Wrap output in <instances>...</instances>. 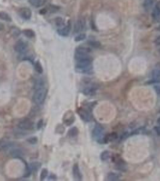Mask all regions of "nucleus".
<instances>
[{
	"instance_id": "f257e3e1",
	"label": "nucleus",
	"mask_w": 160,
	"mask_h": 181,
	"mask_svg": "<svg viewBox=\"0 0 160 181\" xmlns=\"http://www.w3.org/2000/svg\"><path fill=\"white\" fill-rule=\"evenodd\" d=\"M92 60H83L77 61L75 65L76 71L83 74H92L93 72Z\"/></svg>"
},
{
	"instance_id": "f03ea898",
	"label": "nucleus",
	"mask_w": 160,
	"mask_h": 181,
	"mask_svg": "<svg viewBox=\"0 0 160 181\" xmlns=\"http://www.w3.org/2000/svg\"><path fill=\"white\" fill-rule=\"evenodd\" d=\"M48 90L44 87L36 89L33 96V101L37 105H40L45 101L47 96Z\"/></svg>"
},
{
	"instance_id": "7ed1b4c3",
	"label": "nucleus",
	"mask_w": 160,
	"mask_h": 181,
	"mask_svg": "<svg viewBox=\"0 0 160 181\" xmlns=\"http://www.w3.org/2000/svg\"><path fill=\"white\" fill-rule=\"evenodd\" d=\"M92 135L93 138L100 144H104V127L99 125H96L92 132Z\"/></svg>"
},
{
	"instance_id": "20e7f679",
	"label": "nucleus",
	"mask_w": 160,
	"mask_h": 181,
	"mask_svg": "<svg viewBox=\"0 0 160 181\" xmlns=\"http://www.w3.org/2000/svg\"><path fill=\"white\" fill-rule=\"evenodd\" d=\"M64 125L67 126H70L74 124L75 121V117L74 113L70 110L66 111L62 118Z\"/></svg>"
},
{
	"instance_id": "39448f33",
	"label": "nucleus",
	"mask_w": 160,
	"mask_h": 181,
	"mask_svg": "<svg viewBox=\"0 0 160 181\" xmlns=\"http://www.w3.org/2000/svg\"><path fill=\"white\" fill-rule=\"evenodd\" d=\"M113 159V162L115 163L116 169L122 172H126L127 170L126 163L119 155H116Z\"/></svg>"
},
{
	"instance_id": "423d86ee",
	"label": "nucleus",
	"mask_w": 160,
	"mask_h": 181,
	"mask_svg": "<svg viewBox=\"0 0 160 181\" xmlns=\"http://www.w3.org/2000/svg\"><path fill=\"white\" fill-rule=\"evenodd\" d=\"M28 48V46L27 43L22 40L18 41L15 43H14L13 47L14 51L20 54L25 53L27 51Z\"/></svg>"
},
{
	"instance_id": "0eeeda50",
	"label": "nucleus",
	"mask_w": 160,
	"mask_h": 181,
	"mask_svg": "<svg viewBox=\"0 0 160 181\" xmlns=\"http://www.w3.org/2000/svg\"><path fill=\"white\" fill-rule=\"evenodd\" d=\"M18 13L19 16L25 20H30L32 17V12L31 9L28 7H21L19 8Z\"/></svg>"
},
{
	"instance_id": "6e6552de",
	"label": "nucleus",
	"mask_w": 160,
	"mask_h": 181,
	"mask_svg": "<svg viewBox=\"0 0 160 181\" xmlns=\"http://www.w3.org/2000/svg\"><path fill=\"white\" fill-rule=\"evenodd\" d=\"M34 123L32 120L28 118H24L21 120L18 124V127L24 130H32L33 127Z\"/></svg>"
},
{
	"instance_id": "1a4fd4ad",
	"label": "nucleus",
	"mask_w": 160,
	"mask_h": 181,
	"mask_svg": "<svg viewBox=\"0 0 160 181\" xmlns=\"http://www.w3.org/2000/svg\"><path fill=\"white\" fill-rule=\"evenodd\" d=\"M77 113L81 119L85 122H89L91 120V115L90 112L84 108H80L77 109Z\"/></svg>"
},
{
	"instance_id": "9d476101",
	"label": "nucleus",
	"mask_w": 160,
	"mask_h": 181,
	"mask_svg": "<svg viewBox=\"0 0 160 181\" xmlns=\"http://www.w3.org/2000/svg\"><path fill=\"white\" fill-rule=\"evenodd\" d=\"M71 30H72L71 22L70 21H69L66 25L63 26L62 28L58 29L57 30V33L61 36L67 37L69 35Z\"/></svg>"
},
{
	"instance_id": "9b49d317",
	"label": "nucleus",
	"mask_w": 160,
	"mask_h": 181,
	"mask_svg": "<svg viewBox=\"0 0 160 181\" xmlns=\"http://www.w3.org/2000/svg\"><path fill=\"white\" fill-rule=\"evenodd\" d=\"M85 28V21L83 18L78 19L74 25V32L77 33L81 32Z\"/></svg>"
},
{
	"instance_id": "f8f14e48",
	"label": "nucleus",
	"mask_w": 160,
	"mask_h": 181,
	"mask_svg": "<svg viewBox=\"0 0 160 181\" xmlns=\"http://www.w3.org/2000/svg\"><path fill=\"white\" fill-rule=\"evenodd\" d=\"M72 174L75 180H82L83 176L78 164H75L72 167Z\"/></svg>"
},
{
	"instance_id": "ddd939ff",
	"label": "nucleus",
	"mask_w": 160,
	"mask_h": 181,
	"mask_svg": "<svg viewBox=\"0 0 160 181\" xmlns=\"http://www.w3.org/2000/svg\"><path fill=\"white\" fill-rule=\"evenodd\" d=\"M14 146V143L10 141H0V151H7Z\"/></svg>"
},
{
	"instance_id": "4468645a",
	"label": "nucleus",
	"mask_w": 160,
	"mask_h": 181,
	"mask_svg": "<svg viewBox=\"0 0 160 181\" xmlns=\"http://www.w3.org/2000/svg\"><path fill=\"white\" fill-rule=\"evenodd\" d=\"M96 89H97V87L96 86H95L94 85L89 86H87V87L85 88L83 90V93L85 96H93L96 93Z\"/></svg>"
},
{
	"instance_id": "2eb2a0df",
	"label": "nucleus",
	"mask_w": 160,
	"mask_h": 181,
	"mask_svg": "<svg viewBox=\"0 0 160 181\" xmlns=\"http://www.w3.org/2000/svg\"><path fill=\"white\" fill-rule=\"evenodd\" d=\"M23 150L19 148H14L11 150L10 155L14 158L19 159L22 158L23 155Z\"/></svg>"
},
{
	"instance_id": "dca6fc26",
	"label": "nucleus",
	"mask_w": 160,
	"mask_h": 181,
	"mask_svg": "<svg viewBox=\"0 0 160 181\" xmlns=\"http://www.w3.org/2000/svg\"><path fill=\"white\" fill-rule=\"evenodd\" d=\"M118 137V133L116 132H111L107 135H105L104 139V144L108 143L109 142H112L116 140H117Z\"/></svg>"
},
{
	"instance_id": "f3484780",
	"label": "nucleus",
	"mask_w": 160,
	"mask_h": 181,
	"mask_svg": "<svg viewBox=\"0 0 160 181\" xmlns=\"http://www.w3.org/2000/svg\"><path fill=\"white\" fill-rule=\"evenodd\" d=\"M28 1L32 6L39 8L44 6L47 3V0H28Z\"/></svg>"
},
{
	"instance_id": "a211bd4d",
	"label": "nucleus",
	"mask_w": 160,
	"mask_h": 181,
	"mask_svg": "<svg viewBox=\"0 0 160 181\" xmlns=\"http://www.w3.org/2000/svg\"><path fill=\"white\" fill-rule=\"evenodd\" d=\"M21 161H22V162L25 164V172H24V173L23 174V177H25V178H27L28 177H30L31 174H32V168L30 167V165H29L27 162L24 161L22 158H19Z\"/></svg>"
},
{
	"instance_id": "6ab92c4d",
	"label": "nucleus",
	"mask_w": 160,
	"mask_h": 181,
	"mask_svg": "<svg viewBox=\"0 0 160 181\" xmlns=\"http://www.w3.org/2000/svg\"><path fill=\"white\" fill-rule=\"evenodd\" d=\"M91 49L89 47H85L83 46H80L76 48L75 53L78 54H89L91 52Z\"/></svg>"
},
{
	"instance_id": "aec40b11",
	"label": "nucleus",
	"mask_w": 160,
	"mask_h": 181,
	"mask_svg": "<svg viewBox=\"0 0 160 181\" xmlns=\"http://www.w3.org/2000/svg\"><path fill=\"white\" fill-rule=\"evenodd\" d=\"M151 74L153 79H160V63L156 65V68L152 71Z\"/></svg>"
},
{
	"instance_id": "412c9836",
	"label": "nucleus",
	"mask_w": 160,
	"mask_h": 181,
	"mask_svg": "<svg viewBox=\"0 0 160 181\" xmlns=\"http://www.w3.org/2000/svg\"><path fill=\"white\" fill-rule=\"evenodd\" d=\"M22 33L24 34V35L25 37H27V38H29V39H33L36 36V33H35L34 30H33L32 29H30V28L24 29L22 31Z\"/></svg>"
},
{
	"instance_id": "4be33fe9",
	"label": "nucleus",
	"mask_w": 160,
	"mask_h": 181,
	"mask_svg": "<svg viewBox=\"0 0 160 181\" xmlns=\"http://www.w3.org/2000/svg\"><path fill=\"white\" fill-rule=\"evenodd\" d=\"M0 20L9 22L12 21V18L10 17V15L8 13L4 11L0 12Z\"/></svg>"
},
{
	"instance_id": "5701e85b",
	"label": "nucleus",
	"mask_w": 160,
	"mask_h": 181,
	"mask_svg": "<svg viewBox=\"0 0 160 181\" xmlns=\"http://www.w3.org/2000/svg\"><path fill=\"white\" fill-rule=\"evenodd\" d=\"M79 130L77 127H73L70 129L67 132V135L70 138H74L78 135Z\"/></svg>"
},
{
	"instance_id": "b1692460",
	"label": "nucleus",
	"mask_w": 160,
	"mask_h": 181,
	"mask_svg": "<svg viewBox=\"0 0 160 181\" xmlns=\"http://www.w3.org/2000/svg\"><path fill=\"white\" fill-rule=\"evenodd\" d=\"M107 179L108 180L110 181L119 180L120 179V175L118 173H116L114 172H110L108 174Z\"/></svg>"
},
{
	"instance_id": "393cba45",
	"label": "nucleus",
	"mask_w": 160,
	"mask_h": 181,
	"mask_svg": "<svg viewBox=\"0 0 160 181\" xmlns=\"http://www.w3.org/2000/svg\"><path fill=\"white\" fill-rule=\"evenodd\" d=\"M10 33L14 38H18L20 36L21 31L19 28L17 27H12L10 28Z\"/></svg>"
},
{
	"instance_id": "a878e982",
	"label": "nucleus",
	"mask_w": 160,
	"mask_h": 181,
	"mask_svg": "<svg viewBox=\"0 0 160 181\" xmlns=\"http://www.w3.org/2000/svg\"><path fill=\"white\" fill-rule=\"evenodd\" d=\"M110 158V153L108 150H104L100 155V159L103 161H106Z\"/></svg>"
},
{
	"instance_id": "bb28decb",
	"label": "nucleus",
	"mask_w": 160,
	"mask_h": 181,
	"mask_svg": "<svg viewBox=\"0 0 160 181\" xmlns=\"http://www.w3.org/2000/svg\"><path fill=\"white\" fill-rule=\"evenodd\" d=\"M34 65V68L35 71L39 73V74H42L43 72V67L41 64V63L39 61H36L33 63Z\"/></svg>"
},
{
	"instance_id": "cd10ccee",
	"label": "nucleus",
	"mask_w": 160,
	"mask_h": 181,
	"mask_svg": "<svg viewBox=\"0 0 160 181\" xmlns=\"http://www.w3.org/2000/svg\"><path fill=\"white\" fill-rule=\"evenodd\" d=\"M88 44L90 45V46L92 48L94 49H99L100 47V42L96 41V40H89L88 42H87Z\"/></svg>"
},
{
	"instance_id": "c85d7f7f",
	"label": "nucleus",
	"mask_w": 160,
	"mask_h": 181,
	"mask_svg": "<svg viewBox=\"0 0 160 181\" xmlns=\"http://www.w3.org/2000/svg\"><path fill=\"white\" fill-rule=\"evenodd\" d=\"M156 0H145L143 6L146 9H149L155 3Z\"/></svg>"
},
{
	"instance_id": "c756f323",
	"label": "nucleus",
	"mask_w": 160,
	"mask_h": 181,
	"mask_svg": "<svg viewBox=\"0 0 160 181\" xmlns=\"http://www.w3.org/2000/svg\"><path fill=\"white\" fill-rule=\"evenodd\" d=\"M30 167L32 170L34 172H37L41 167V164L39 162H33L30 164Z\"/></svg>"
},
{
	"instance_id": "7c9ffc66",
	"label": "nucleus",
	"mask_w": 160,
	"mask_h": 181,
	"mask_svg": "<svg viewBox=\"0 0 160 181\" xmlns=\"http://www.w3.org/2000/svg\"><path fill=\"white\" fill-rule=\"evenodd\" d=\"M48 175V169L44 168L41 171V173H40V180H45L47 176Z\"/></svg>"
},
{
	"instance_id": "2f4dec72",
	"label": "nucleus",
	"mask_w": 160,
	"mask_h": 181,
	"mask_svg": "<svg viewBox=\"0 0 160 181\" xmlns=\"http://www.w3.org/2000/svg\"><path fill=\"white\" fill-rule=\"evenodd\" d=\"M86 37H87V36L85 33H80L79 35H77L75 37L74 41L75 42H80V41H84V39H85Z\"/></svg>"
},
{
	"instance_id": "473e14b6",
	"label": "nucleus",
	"mask_w": 160,
	"mask_h": 181,
	"mask_svg": "<svg viewBox=\"0 0 160 181\" xmlns=\"http://www.w3.org/2000/svg\"><path fill=\"white\" fill-rule=\"evenodd\" d=\"M65 128L62 125H59L58 126H57L56 129H55V132L57 133H60V134L63 133L65 132Z\"/></svg>"
},
{
	"instance_id": "72a5a7b5",
	"label": "nucleus",
	"mask_w": 160,
	"mask_h": 181,
	"mask_svg": "<svg viewBox=\"0 0 160 181\" xmlns=\"http://www.w3.org/2000/svg\"><path fill=\"white\" fill-rule=\"evenodd\" d=\"M55 24L57 26L62 27V25H64L65 22H64L63 20L62 19V18H61V17H57L55 20Z\"/></svg>"
},
{
	"instance_id": "f704fd0d",
	"label": "nucleus",
	"mask_w": 160,
	"mask_h": 181,
	"mask_svg": "<svg viewBox=\"0 0 160 181\" xmlns=\"http://www.w3.org/2000/svg\"><path fill=\"white\" fill-rule=\"evenodd\" d=\"M59 9H60L59 6H55V5H54V4H51L50 6H49V7L48 8V10H50L51 12L54 13V12H57L58 10H59Z\"/></svg>"
},
{
	"instance_id": "c9c22d12",
	"label": "nucleus",
	"mask_w": 160,
	"mask_h": 181,
	"mask_svg": "<svg viewBox=\"0 0 160 181\" xmlns=\"http://www.w3.org/2000/svg\"><path fill=\"white\" fill-rule=\"evenodd\" d=\"M27 142H28L31 144H36L38 142V138L36 137H32L27 139Z\"/></svg>"
},
{
	"instance_id": "e433bc0d",
	"label": "nucleus",
	"mask_w": 160,
	"mask_h": 181,
	"mask_svg": "<svg viewBox=\"0 0 160 181\" xmlns=\"http://www.w3.org/2000/svg\"><path fill=\"white\" fill-rule=\"evenodd\" d=\"M43 126V119H39V121L37 123V126H36L37 129V130L41 129L42 128Z\"/></svg>"
},
{
	"instance_id": "4c0bfd02",
	"label": "nucleus",
	"mask_w": 160,
	"mask_h": 181,
	"mask_svg": "<svg viewBox=\"0 0 160 181\" xmlns=\"http://www.w3.org/2000/svg\"><path fill=\"white\" fill-rule=\"evenodd\" d=\"M154 89L155 90L156 93L158 94H160V84L159 85H156L154 86Z\"/></svg>"
},
{
	"instance_id": "58836bf2",
	"label": "nucleus",
	"mask_w": 160,
	"mask_h": 181,
	"mask_svg": "<svg viewBox=\"0 0 160 181\" xmlns=\"http://www.w3.org/2000/svg\"><path fill=\"white\" fill-rule=\"evenodd\" d=\"M154 130L158 136H160V126H155L154 128Z\"/></svg>"
},
{
	"instance_id": "ea45409f",
	"label": "nucleus",
	"mask_w": 160,
	"mask_h": 181,
	"mask_svg": "<svg viewBox=\"0 0 160 181\" xmlns=\"http://www.w3.org/2000/svg\"><path fill=\"white\" fill-rule=\"evenodd\" d=\"M156 45H158V46H159L160 45V35L158 36L155 40L154 41Z\"/></svg>"
},
{
	"instance_id": "a19ab883",
	"label": "nucleus",
	"mask_w": 160,
	"mask_h": 181,
	"mask_svg": "<svg viewBox=\"0 0 160 181\" xmlns=\"http://www.w3.org/2000/svg\"><path fill=\"white\" fill-rule=\"evenodd\" d=\"M47 12H48V10H47L46 8H45V9H41V10H40V13L41 14H46V13H47Z\"/></svg>"
},
{
	"instance_id": "79ce46f5",
	"label": "nucleus",
	"mask_w": 160,
	"mask_h": 181,
	"mask_svg": "<svg viewBox=\"0 0 160 181\" xmlns=\"http://www.w3.org/2000/svg\"><path fill=\"white\" fill-rule=\"evenodd\" d=\"M4 28H5L4 25L2 22H0V32L3 31V30H4Z\"/></svg>"
},
{
	"instance_id": "37998d69",
	"label": "nucleus",
	"mask_w": 160,
	"mask_h": 181,
	"mask_svg": "<svg viewBox=\"0 0 160 181\" xmlns=\"http://www.w3.org/2000/svg\"><path fill=\"white\" fill-rule=\"evenodd\" d=\"M57 179V177L55 174H52L50 176V180H56Z\"/></svg>"
},
{
	"instance_id": "c03bdc74",
	"label": "nucleus",
	"mask_w": 160,
	"mask_h": 181,
	"mask_svg": "<svg viewBox=\"0 0 160 181\" xmlns=\"http://www.w3.org/2000/svg\"><path fill=\"white\" fill-rule=\"evenodd\" d=\"M157 123H158L159 125H160V117L158 118V119H157Z\"/></svg>"
},
{
	"instance_id": "a18cd8bd",
	"label": "nucleus",
	"mask_w": 160,
	"mask_h": 181,
	"mask_svg": "<svg viewBox=\"0 0 160 181\" xmlns=\"http://www.w3.org/2000/svg\"><path fill=\"white\" fill-rule=\"evenodd\" d=\"M156 30H158V31H159V32H160V25L156 28Z\"/></svg>"
},
{
	"instance_id": "49530a36",
	"label": "nucleus",
	"mask_w": 160,
	"mask_h": 181,
	"mask_svg": "<svg viewBox=\"0 0 160 181\" xmlns=\"http://www.w3.org/2000/svg\"><path fill=\"white\" fill-rule=\"evenodd\" d=\"M158 53H159V54H160V49H158Z\"/></svg>"
}]
</instances>
